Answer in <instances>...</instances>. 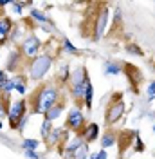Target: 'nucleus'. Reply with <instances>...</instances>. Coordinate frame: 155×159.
<instances>
[{
    "label": "nucleus",
    "instance_id": "obj_21",
    "mask_svg": "<svg viewBox=\"0 0 155 159\" xmlns=\"http://www.w3.org/2000/svg\"><path fill=\"white\" fill-rule=\"evenodd\" d=\"M40 147V141L38 139H24V143H22V148L24 150H34Z\"/></svg>",
    "mask_w": 155,
    "mask_h": 159
},
{
    "label": "nucleus",
    "instance_id": "obj_8",
    "mask_svg": "<svg viewBox=\"0 0 155 159\" xmlns=\"http://www.w3.org/2000/svg\"><path fill=\"white\" fill-rule=\"evenodd\" d=\"M107 22H108V7L103 6L99 9V15H97V20H96V27H94V40H101L105 31H107Z\"/></svg>",
    "mask_w": 155,
    "mask_h": 159
},
{
    "label": "nucleus",
    "instance_id": "obj_12",
    "mask_svg": "<svg viewBox=\"0 0 155 159\" xmlns=\"http://www.w3.org/2000/svg\"><path fill=\"white\" fill-rule=\"evenodd\" d=\"M63 109H65V105H63V103L60 101V103H56L54 107H51V109H49L47 112H45V114H43V119H45V121H49V123H52L54 119H58L60 116H61Z\"/></svg>",
    "mask_w": 155,
    "mask_h": 159
},
{
    "label": "nucleus",
    "instance_id": "obj_24",
    "mask_svg": "<svg viewBox=\"0 0 155 159\" xmlns=\"http://www.w3.org/2000/svg\"><path fill=\"white\" fill-rule=\"evenodd\" d=\"M2 101H0V119L4 118V116H7V112H9V109H7V98L9 96H2Z\"/></svg>",
    "mask_w": 155,
    "mask_h": 159
},
{
    "label": "nucleus",
    "instance_id": "obj_17",
    "mask_svg": "<svg viewBox=\"0 0 155 159\" xmlns=\"http://www.w3.org/2000/svg\"><path fill=\"white\" fill-rule=\"evenodd\" d=\"M13 81H15V90H18L20 94H25V90H27L25 81H27V78L22 76V74H16V76L13 78Z\"/></svg>",
    "mask_w": 155,
    "mask_h": 159
},
{
    "label": "nucleus",
    "instance_id": "obj_20",
    "mask_svg": "<svg viewBox=\"0 0 155 159\" xmlns=\"http://www.w3.org/2000/svg\"><path fill=\"white\" fill-rule=\"evenodd\" d=\"M126 51H128L130 54H134V56H144V51L141 49L137 43H134V42H130V43L126 45Z\"/></svg>",
    "mask_w": 155,
    "mask_h": 159
},
{
    "label": "nucleus",
    "instance_id": "obj_9",
    "mask_svg": "<svg viewBox=\"0 0 155 159\" xmlns=\"http://www.w3.org/2000/svg\"><path fill=\"white\" fill-rule=\"evenodd\" d=\"M78 136L88 145V143H92V141H96L99 138V125L97 123H88L87 127H85V130H81Z\"/></svg>",
    "mask_w": 155,
    "mask_h": 159
},
{
    "label": "nucleus",
    "instance_id": "obj_19",
    "mask_svg": "<svg viewBox=\"0 0 155 159\" xmlns=\"http://www.w3.org/2000/svg\"><path fill=\"white\" fill-rule=\"evenodd\" d=\"M29 16L33 20H36V22H40V24H49V22H51V20L47 18V15H45L43 11H40V9H31Z\"/></svg>",
    "mask_w": 155,
    "mask_h": 159
},
{
    "label": "nucleus",
    "instance_id": "obj_2",
    "mask_svg": "<svg viewBox=\"0 0 155 159\" xmlns=\"http://www.w3.org/2000/svg\"><path fill=\"white\" fill-rule=\"evenodd\" d=\"M51 65H52V56L43 52V54H38L36 58L31 60L29 63V78L33 81H40L43 80V76L51 70Z\"/></svg>",
    "mask_w": 155,
    "mask_h": 159
},
{
    "label": "nucleus",
    "instance_id": "obj_7",
    "mask_svg": "<svg viewBox=\"0 0 155 159\" xmlns=\"http://www.w3.org/2000/svg\"><path fill=\"white\" fill-rule=\"evenodd\" d=\"M67 127L72 132H81V129H85V114L79 107H72L67 114Z\"/></svg>",
    "mask_w": 155,
    "mask_h": 159
},
{
    "label": "nucleus",
    "instance_id": "obj_26",
    "mask_svg": "<svg viewBox=\"0 0 155 159\" xmlns=\"http://www.w3.org/2000/svg\"><path fill=\"white\" fill-rule=\"evenodd\" d=\"M27 119H29V116H24V118L20 119V123L16 125V130H18V132H24V127H25V123H27Z\"/></svg>",
    "mask_w": 155,
    "mask_h": 159
},
{
    "label": "nucleus",
    "instance_id": "obj_32",
    "mask_svg": "<svg viewBox=\"0 0 155 159\" xmlns=\"http://www.w3.org/2000/svg\"><path fill=\"white\" fill-rule=\"evenodd\" d=\"M2 129H4V125H2V121H0V130H2Z\"/></svg>",
    "mask_w": 155,
    "mask_h": 159
},
{
    "label": "nucleus",
    "instance_id": "obj_3",
    "mask_svg": "<svg viewBox=\"0 0 155 159\" xmlns=\"http://www.w3.org/2000/svg\"><path fill=\"white\" fill-rule=\"evenodd\" d=\"M88 81H90V78H88V72L85 67H78L76 70L70 72V83H72L70 85V94L76 101L83 99V94H85Z\"/></svg>",
    "mask_w": 155,
    "mask_h": 159
},
{
    "label": "nucleus",
    "instance_id": "obj_15",
    "mask_svg": "<svg viewBox=\"0 0 155 159\" xmlns=\"http://www.w3.org/2000/svg\"><path fill=\"white\" fill-rule=\"evenodd\" d=\"M121 70H123V67L119 65V63H116V61H105V74H108V76H117V74H121Z\"/></svg>",
    "mask_w": 155,
    "mask_h": 159
},
{
    "label": "nucleus",
    "instance_id": "obj_31",
    "mask_svg": "<svg viewBox=\"0 0 155 159\" xmlns=\"http://www.w3.org/2000/svg\"><path fill=\"white\" fill-rule=\"evenodd\" d=\"M96 159H108V154H107V150H99V152H97L96 154Z\"/></svg>",
    "mask_w": 155,
    "mask_h": 159
},
{
    "label": "nucleus",
    "instance_id": "obj_23",
    "mask_svg": "<svg viewBox=\"0 0 155 159\" xmlns=\"http://www.w3.org/2000/svg\"><path fill=\"white\" fill-rule=\"evenodd\" d=\"M63 47H65V51H67L69 54H74V56H78V54H79V49H76V47H74V45H72L67 38L63 40Z\"/></svg>",
    "mask_w": 155,
    "mask_h": 159
},
{
    "label": "nucleus",
    "instance_id": "obj_18",
    "mask_svg": "<svg viewBox=\"0 0 155 159\" xmlns=\"http://www.w3.org/2000/svg\"><path fill=\"white\" fill-rule=\"evenodd\" d=\"M61 136H63V130H61V129H52L45 141H47L49 145H56V143L61 141Z\"/></svg>",
    "mask_w": 155,
    "mask_h": 159
},
{
    "label": "nucleus",
    "instance_id": "obj_5",
    "mask_svg": "<svg viewBox=\"0 0 155 159\" xmlns=\"http://www.w3.org/2000/svg\"><path fill=\"white\" fill-rule=\"evenodd\" d=\"M126 112V107H125V101L121 99V96L119 98H114V101L110 103V107L107 109V125H116V123H119L121 121V118L125 116Z\"/></svg>",
    "mask_w": 155,
    "mask_h": 159
},
{
    "label": "nucleus",
    "instance_id": "obj_27",
    "mask_svg": "<svg viewBox=\"0 0 155 159\" xmlns=\"http://www.w3.org/2000/svg\"><path fill=\"white\" fill-rule=\"evenodd\" d=\"M24 154H25L27 159H40V156L34 152V150H24Z\"/></svg>",
    "mask_w": 155,
    "mask_h": 159
},
{
    "label": "nucleus",
    "instance_id": "obj_10",
    "mask_svg": "<svg viewBox=\"0 0 155 159\" xmlns=\"http://www.w3.org/2000/svg\"><path fill=\"white\" fill-rule=\"evenodd\" d=\"M13 29V20L9 16H0V45H4L11 34Z\"/></svg>",
    "mask_w": 155,
    "mask_h": 159
},
{
    "label": "nucleus",
    "instance_id": "obj_1",
    "mask_svg": "<svg viewBox=\"0 0 155 159\" xmlns=\"http://www.w3.org/2000/svg\"><path fill=\"white\" fill-rule=\"evenodd\" d=\"M60 99V89L54 85H42L33 96V112L45 114L51 107H54Z\"/></svg>",
    "mask_w": 155,
    "mask_h": 159
},
{
    "label": "nucleus",
    "instance_id": "obj_25",
    "mask_svg": "<svg viewBox=\"0 0 155 159\" xmlns=\"http://www.w3.org/2000/svg\"><path fill=\"white\" fill-rule=\"evenodd\" d=\"M146 98H148V101H153L155 99V81H152L146 87Z\"/></svg>",
    "mask_w": 155,
    "mask_h": 159
},
{
    "label": "nucleus",
    "instance_id": "obj_16",
    "mask_svg": "<svg viewBox=\"0 0 155 159\" xmlns=\"http://www.w3.org/2000/svg\"><path fill=\"white\" fill-rule=\"evenodd\" d=\"M92 99H94V87H92V83L88 81L87 89H85V94H83V105H85L88 110L92 109Z\"/></svg>",
    "mask_w": 155,
    "mask_h": 159
},
{
    "label": "nucleus",
    "instance_id": "obj_11",
    "mask_svg": "<svg viewBox=\"0 0 155 159\" xmlns=\"http://www.w3.org/2000/svg\"><path fill=\"white\" fill-rule=\"evenodd\" d=\"M123 69H125L126 76H128V80L132 81V85H134V87L141 83V80H143V72H141V70L137 69L135 65H130V63H125V65H123Z\"/></svg>",
    "mask_w": 155,
    "mask_h": 159
},
{
    "label": "nucleus",
    "instance_id": "obj_28",
    "mask_svg": "<svg viewBox=\"0 0 155 159\" xmlns=\"http://www.w3.org/2000/svg\"><path fill=\"white\" fill-rule=\"evenodd\" d=\"M135 150L137 152H143V150H144L143 143H141V139H139V136H137V132H135Z\"/></svg>",
    "mask_w": 155,
    "mask_h": 159
},
{
    "label": "nucleus",
    "instance_id": "obj_30",
    "mask_svg": "<svg viewBox=\"0 0 155 159\" xmlns=\"http://www.w3.org/2000/svg\"><path fill=\"white\" fill-rule=\"evenodd\" d=\"M7 81V74H6V70H2L0 69V89H2V85Z\"/></svg>",
    "mask_w": 155,
    "mask_h": 159
},
{
    "label": "nucleus",
    "instance_id": "obj_13",
    "mask_svg": "<svg viewBox=\"0 0 155 159\" xmlns=\"http://www.w3.org/2000/svg\"><path fill=\"white\" fill-rule=\"evenodd\" d=\"M88 156H90V154H88V145L85 143V141H81L76 148L70 152L69 159H87Z\"/></svg>",
    "mask_w": 155,
    "mask_h": 159
},
{
    "label": "nucleus",
    "instance_id": "obj_14",
    "mask_svg": "<svg viewBox=\"0 0 155 159\" xmlns=\"http://www.w3.org/2000/svg\"><path fill=\"white\" fill-rule=\"evenodd\" d=\"M117 143V136L114 130H107L103 136H101V147H103V150L110 148V147H114Z\"/></svg>",
    "mask_w": 155,
    "mask_h": 159
},
{
    "label": "nucleus",
    "instance_id": "obj_6",
    "mask_svg": "<svg viewBox=\"0 0 155 159\" xmlns=\"http://www.w3.org/2000/svg\"><path fill=\"white\" fill-rule=\"evenodd\" d=\"M27 116V101L25 99H18L11 105L9 112H7V118H9V125L11 129H16V125L20 123V119Z\"/></svg>",
    "mask_w": 155,
    "mask_h": 159
},
{
    "label": "nucleus",
    "instance_id": "obj_4",
    "mask_svg": "<svg viewBox=\"0 0 155 159\" xmlns=\"http://www.w3.org/2000/svg\"><path fill=\"white\" fill-rule=\"evenodd\" d=\"M42 47V42L40 38H36L34 34H29V36H25L24 42L20 43V52H22V56L27 60H33L38 56V51Z\"/></svg>",
    "mask_w": 155,
    "mask_h": 159
},
{
    "label": "nucleus",
    "instance_id": "obj_22",
    "mask_svg": "<svg viewBox=\"0 0 155 159\" xmlns=\"http://www.w3.org/2000/svg\"><path fill=\"white\" fill-rule=\"evenodd\" d=\"M51 130H52V127H51V123L43 119V123H42V127H40V136H42L43 139H47V136L51 134Z\"/></svg>",
    "mask_w": 155,
    "mask_h": 159
},
{
    "label": "nucleus",
    "instance_id": "obj_29",
    "mask_svg": "<svg viewBox=\"0 0 155 159\" xmlns=\"http://www.w3.org/2000/svg\"><path fill=\"white\" fill-rule=\"evenodd\" d=\"M121 22V7H116V16H114V25Z\"/></svg>",
    "mask_w": 155,
    "mask_h": 159
}]
</instances>
